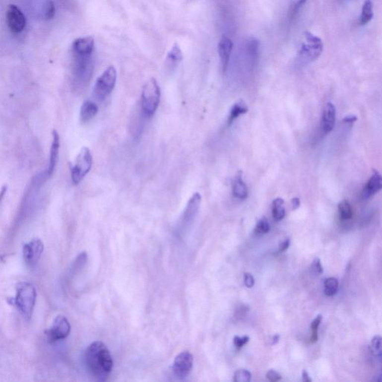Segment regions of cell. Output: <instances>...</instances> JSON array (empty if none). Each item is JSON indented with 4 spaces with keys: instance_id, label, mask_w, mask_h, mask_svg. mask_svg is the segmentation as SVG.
Returning a JSON list of instances; mask_svg holds the SVG:
<instances>
[{
    "instance_id": "1",
    "label": "cell",
    "mask_w": 382,
    "mask_h": 382,
    "mask_svg": "<svg viewBox=\"0 0 382 382\" xmlns=\"http://www.w3.org/2000/svg\"><path fill=\"white\" fill-rule=\"evenodd\" d=\"M84 367L96 380L106 381L113 370L114 362L107 346L101 341L93 342L83 355Z\"/></svg>"
},
{
    "instance_id": "2",
    "label": "cell",
    "mask_w": 382,
    "mask_h": 382,
    "mask_svg": "<svg viewBox=\"0 0 382 382\" xmlns=\"http://www.w3.org/2000/svg\"><path fill=\"white\" fill-rule=\"evenodd\" d=\"M36 298L35 287L30 283L21 281L16 287L15 297L11 300V304L17 307L25 319L29 320L33 315Z\"/></svg>"
},
{
    "instance_id": "3",
    "label": "cell",
    "mask_w": 382,
    "mask_h": 382,
    "mask_svg": "<svg viewBox=\"0 0 382 382\" xmlns=\"http://www.w3.org/2000/svg\"><path fill=\"white\" fill-rule=\"evenodd\" d=\"M161 100V90L155 78L148 80L143 87L141 94V106L143 113L151 117L156 112Z\"/></svg>"
},
{
    "instance_id": "4",
    "label": "cell",
    "mask_w": 382,
    "mask_h": 382,
    "mask_svg": "<svg viewBox=\"0 0 382 382\" xmlns=\"http://www.w3.org/2000/svg\"><path fill=\"white\" fill-rule=\"evenodd\" d=\"M118 78L116 68L110 66L97 78L93 90V96L97 101L106 100L115 88Z\"/></svg>"
},
{
    "instance_id": "5",
    "label": "cell",
    "mask_w": 382,
    "mask_h": 382,
    "mask_svg": "<svg viewBox=\"0 0 382 382\" xmlns=\"http://www.w3.org/2000/svg\"><path fill=\"white\" fill-rule=\"evenodd\" d=\"M304 38L305 41L298 51L299 58L303 62H314L322 54L323 50L322 40L310 32H305Z\"/></svg>"
},
{
    "instance_id": "6",
    "label": "cell",
    "mask_w": 382,
    "mask_h": 382,
    "mask_svg": "<svg viewBox=\"0 0 382 382\" xmlns=\"http://www.w3.org/2000/svg\"><path fill=\"white\" fill-rule=\"evenodd\" d=\"M93 164V156L88 148H81L70 169L71 179L74 185H78L90 172Z\"/></svg>"
},
{
    "instance_id": "7",
    "label": "cell",
    "mask_w": 382,
    "mask_h": 382,
    "mask_svg": "<svg viewBox=\"0 0 382 382\" xmlns=\"http://www.w3.org/2000/svg\"><path fill=\"white\" fill-rule=\"evenodd\" d=\"M71 326L67 318L59 315L55 318L51 326L45 331L46 338L49 343H55L69 336Z\"/></svg>"
},
{
    "instance_id": "8",
    "label": "cell",
    "mask_w": 382,
    "mask_h": 382,
    "mask_svg": "<svg viewBox=\"0 0 382 382\" xmlns=\"http://www.w3.org/2000/svg\"><path fill=\"white\" fill-rule=\"evenodd\" d=\"M6 23L12 33H20L26 29V17L17 5L10 4L7 8Z\"/></svg>"
},
{
    "instance_id": "9",
    "label": "cell",
    "mask_w": 382,
    "mask_h": 382,
    "mask_svg": "<svg viewBox=\"0 0 382 382\" xmlns=\"http://www.w3.org/2000/svg\"><path fill=\"white\" fill-rule=\"evenodd\" d=\"M44 250V243L39 238H33L26 243L23 247V257L25 263L29 267L35 266L41 259Z\"/></svg>"
},
{
    "instance_id": "10",
    "label": "cell",
    "mask_w": 382,
    "mask_h": 382,
    "mask_svg": "<svg viewBox=\"0 0 382 382\" xmlns=\"http://www.w3.org/2000/svg\"><path fill=\"white\" fill-rule=\"evenodd\" d=\"M193 358L189 352H183L175 358L173 370L179 378H185L190 374L193 367Z\"/></svg>"
},
{
    "instance_id": "11",
    "label": "cell",
    "mask_w": 382,
    "mask_h": 382,
    "mask_svg": "<svg viewBox=\"0 0 382 382\" xmlns=\"http://www.w3.org/2000/svg\"><path fill=\"white\" fill-rule=\"evenodd\" d=\"M94 38L91 36L82 37L72 42V52L75 58H89L94 50Z\"/></svg>"
},
{
    "instance_id": "12",
    "label": "cell",
    "mask_w": 382,
    "mask_h": 382,
    "mask_svg": "<svg viewBox=\"0 0 382 382\" xmlns=\"http://www.w3.org/2000/svg\"><path fill=\"white\" fill-rule=\"evenodd\" d=\"M233 46L232 39L226 35H223L219 41L217 51H218L219 56H220L223 72H226L228 67H229L231 55H232V50H233Z\"/></svg>"
},
{
    "instance_id": "13",
    "label": "cell",
    "mask_w": 382,
    "mask_h": 382,
    "mask_svg": "<svg viewBox=\"0 0 382 382\" xmlns=\"http://www.w3.org/2000/svg\"><path fill=\"white\" fill-rule=\"evenodd\" d=\"M336 121V108L333 103L325 105L322 113L321 127L325 133H330L334 129Z\"/></svg>"
},
{
    "instance_id": "14",
    "label": "cell",
    "mask_w": 382,
    "mask_h": 382,
    "mask_svg": "<svg viewBox=\"0 0 382 382\" xmlns=\"http://www.w3.org/2000/svg\"><path fill=\"white\" fill-rule=\"evenodd\" d=\"M59 149H60V137L56 130L53 131V140L50 148V163L47 169V176H51L56 170L59 160Z\"/></svg>"
},
{
    "instance_id": "15",
    "label": "cell",
    "mask_w": 382,
    "mask_h": 382,
    "mask_svg": "<svg viewBox=\"0 0 382 382\" xmlns=\"http://www.w3.org/2000/svg\"><path fill=\"white\" fill-rule=\"evenodd\" d=\"M382 190V175L379 172L374 170L373 175L364 187L363 196L365 199L374 196L379 191Z\"/></svg>"
},
{
    "instance_id": "16",
    "label": "cell",
    "mask_w": 382,
    "mask_h": 382,
    "mask_svg": "<svg viewBox=\"0 0 382 382\" xmlns=\"http://www.w3.org/2000/svg\"><path fill=\"white\" fill-rule=\"evenodd\" d=\"M99 108L96 103L85 100L80 109V121L83 124L88 123L98 113Z\"/></svg>"
},
{
    "instance_id": "17",
    "label": "cell",
    "mask_w": 382,
    "mask_h": 382,
    "mask_svg": "<svg viewBox=\"0 0 382 382\" xmlns=\"http://www.w3.org/2000/svg\"><path fill=\"white\" fill-rule=\"evenodd\" d=\"M232 193L237 199L244 200L248 196V189L245 182L243 180L242 173L239 172L234 180L232 185Z\"/></svg>"
},
{
    "instance_id": "18",
    "label": "cell",
    "mask_w": 382,
    "mask_h": 382,
    "mask_svg": "<svg viewBox=\"0 0 382 382\" xmlns=\"http://www.w3.org/2000/svg\"><path fill=\"white\" fill-rule=\"evenodd\" d=\"M200 203L201 195L199 193H193V196L188 202V205H187L186 209H185V214H184L185 220L190 221L195 217L198 210H199Z\"/></svg>"
},
{
    "instance_id": "19",
    "label": "cell",
    "mask_w": 382,
    "mask_h": 382,
    "mask_svg": "<svg viewBox=\"0 0 382 382\" xmlns=\"http://www.w3.org/2000/svg\"><path fill=\"white\" fill-rule=\"evenodd\" d=\"M183 59V53H182L181 47L177 43H175L172 47L171 50L168 52L166 58V64L170 68H175L182 62Z\"/></svg>"
},
{
    "instance_id": "20",
    "label": "cell",
    "mask_w": 382,
    "mask_h": 382,
    "mask_svg": "<svg viewBox=\"0 0 382 382\" xmlns=\"http://www.w3.org/2000/svg\"><path fill=\"white\" fill-rule=\"evenodd\" d=\"M248 112V108L243 100H240L235 103L230 112H229V118H228V124L232 125V123L238 119L241 115H244Z\"/></svg>"
},
{
    "instance_id": "21",
    "label": "cell",
    "mask_w": 382,
    "mask_h": 382,
    "mask_svg": "<svg viewBox=\"0 0 382 382\" xmlns=\"http://www.w3.org/2000/svg\"><path fill=\"white\" fill-rule=\"evenodd\" d=\"M284 201L278 197L274 199L272 205V214L275 221H280L285 216V209L284 207Z\"/></svg>"
},
{
    "instance_id": "22",
    "label": "cell",
    "mask_w": 382,
    "mask_h": 382,
    "mask_svg": "<svg viewBox=\"0 0 382 382\" xmlns=\"http://www.w3.org/2000/svg\"><path fill=\"white\" fill-rule=\"evenodd\" d=\"M373 15V2L371 0H365L362 7L361 11V24L366 25L369 22L371 21Z\"/></svg>"
},
{
    "instance_id": "23",
    "label": "cell",
    "mask_w": 382,
    "mask_h": 382,
    "mask_svg": "<svg viewBox=\"0 0 382 382\" xmlns=\"http://www.w3.org/2000/svg\"><path fill=\"white\" fill-rule=\"evenodd\" d=\"M339 283L337 278L331 277L326 278L324 281V293L328 297H332L338 291Z\"/></svg>"
},
{
    "instance_id": "24",
    "label": "cell",
    "mask_w": 382,
    "mask_h": 382,
    "mask_svg": "<svg viewBox=\"0 0 382 382\" xmlns=\"http://www.w3.org/2000/svg\"><path fill=\"white\" fill-rule=\"evenodd\" d=\"M370 350L372 354L378 360L382 361V337L380 336H375L371 341Z\"/></svg>"
},
{
    "instance_id": "25",
    "label": "cell",
    "mask_w": 382,
    "mask_h": 382,
    "mask_svg": "<svg viewBox=\"0 0 382 382\" xmlns=\"http://www.w3.org/2000/svg\"><path fill=\"white\" fill-rule=\"evenodd\" d=\"M338 211L341 220H350L352 217V207L347 200H343L339 203Z\"/></svg>"
},
{
    "instance_id": "26",
    "label": "cell",
    "mask_w": 382,
    "mask_h": 382,
    "mask_svg": "<svg viewBox=\"0 0 382 382\" xmlns=\"http://www.w3.org/2000/svg\"><path fill=\"white\" fill-rule=\"evenodd\" d=\"M322 320V315H318L313 322H312L311 328H312V337H311V342L312 343H316L318 340V328H319V325H320L321 322Z\"/></svg>"
},
{
    "instance_id": "27",
    "label": "cell",
    "mask_w": 382,
    "mask_h": 382,
    "mask_svg": "<svg viewBox=\"0 0 382 382\" xmlns=\"http://www.w3.org/2000/svg\"><path fill=\"white\" fill-rule=\"evenodd\" d=\"M307 2V0H298L297 2L294 4L290 8L288 12V19L290 22H292L298 14L299 11L301 9L302 7Z\"/></svg>"
},
{
    "instance_id": "28",
    "label": "cell",
    "mask_w": 382,
    "mask_h": 382,
    "mask_svg": "<svg viewBox=\"0 0 382 382\" xmlns=\"http://www.w3.org/2000/svg\"><path fill=\"white\" fill-rule=\"evenodd\" d=\"M269 229H270V226H269V222L265 217H263L257 222L255 229V232L257 235H263V234L267 233Z\"/></svg>"
},
{
    "instance_id": "29",
    "label": "cell",
    "mask_w": 382,
    "mask_h": 382,
    "mask_svg": "<svg viewBox=\"0 0 382 382\" xmlns=\"http://www.w3.org/2000/svg\"><path fill=\"white\" fill-rule=\"evenodd\" d=\"M251 380V373L247 370H238L235 374V382H250Z\"/></svg>"
},
{
    "instance_id": "30",
    "label": "cell",
    "mask_w": 382,
    "mask_h": 382,
    "mask_svg": "<svg viewBox=\"0 0 382 382\" xmlns=\"http://www.w3.org/2000/svg\"><path fill=\"white\" fill-rule=\"evenodd\" d=\"M55 14H56L55 4L52 1L47 2L44 7V17L46 20H51L55 17Z\"/></svg>"
},
{
    "instance_id": "31",
    "label": "cell",
    "mask_w": 382,
    "mask_h": 382,
    "mask_svg": "<svg viewBox=\"0 0 382 382\" xmlns=\"http://www.w3.org/2000/svg\"><path fill=\"white\" fill-rule=\"evenodd\" d=\"M250 340V337L248 336H244L243 337H238V336H235L234 338V344H235V347L238 349H241L244 345L247 344Z\"/></svg>"
},
{
    "instance_id": "32",
    "label": "cell",
    "mask_w": 382,
    "mask_h": 382,
    "mask_svg": "<svg viewBox=\"0 0 382 382\" xmlns=\"http://www.w3.org/2000/svg\"><path fill=\"white\" fill-rule=\"evenodd\" d=\"M312 269L317 274H319V275L323 272V268H322L319 257H316L314 260L313 263H312Z\"/></svg>"
},
{
    "instance_id": "33",
    "label": "cell",
    "mask_w": 382,
    "mask_h": 382,
    "mask_svg": "<svg viewBox=\"0 0 382 382\" xmlns=\"http://www.w3.org/2000/svg\"><path fill=\"white\" fill-rule=\"evenodd\" d=\"M266 378L269 379V381L272 382H278V381L281 380V376L279 373L275 372V370H269L267 373H266Z\"/></svg>"
},
{
    "instance_id": "34",
    "label": "cell",
    "mask_w": 382,
    "mask_h": 382,
    "mask_svg": "<svg viewBox=\"0 0 382 382\" xmlns=\"http://www.w3.org/2000/svg\"><path fill=\"white\" fill-rule=\"evenodd\" d=\"M244 284L249 288H252L254 286L255 280L251 274L247 272L244 274Z\"/></svg>"
},
{
    "instance_id": "35",
    "label": "cell",
    "mask_w": 382,
    "mask_h": 382,
    "mask_svg": "<svg viewBox=\"0 0 382 382\" xmlns=\"http://www.w3.org/2000/svg\"><path fill=\"white\" fill-rule=\"evenodd\" d=\"M290 246V239L285 240L283 241L279 245V252H284L285 250H288V247Z\"/></svg>"
},
{
    "instance_id": "36",
    "label": "cell",
    "mask_w": 382,
    "mask_h": 382,
    "mask_svg": "<svg viewBox=\"0 0 382 382\" xmlns=\"http://www.w3.org/2000/svg\"><path fill=\"white\" fill-rule=\"evenodd\" d=\"M357 121H358V118L355 115L345 117L344 119H343V122L346 123V124H354Z\"/></svg>"
},
{
    "instance_id": "37",
    "label": "cell",
    "mask_w": 382,
    "mask_h": 382,
    "mask_svg": "<svg viewBox=\"0 0 382 382\" xmlns=\"http://www.w3.org/2000/svg\"><path fill=\"white\" fill-rule=\"evenodd\" d=\"M300 200L299 198H294V199H292V207L293 209L296 210L297 209V208L300 207Z\"/></svg>"
},
{
    "instance_id": "38",
    "label": "cell",
    "mask_w": 382,
    "mask_h": 382,
    "mask_svg": "<svg viewBox=\"0 0 382 382\" xmlns=\"http://www.w3.org/2000/svg\"><path fill=\"white\" fill-rule=\"evenodd\" d=\"M303 381L304 382H312V379L309 377V373L304 370L303 373Z\"/></svg>"
},
{
    "instance_id": "39",
    "label": "cell",
    "mask_w": 382,
    "mask_h": 382,
    "mask_svg": "<svg viewBox=\"0 0 382 382\" xmlns=\"http://www.w3.org/2000/svg\"><path fill=\"white\" fill-rule=\"evenodd\" d=\"M375 381L377 382H382V367L379 374H378L377 377H376V379H375Z\"/></svg>"
},
{
    "instance_id": "40",
    "label": "cell",
    "mask_w": 382,
    "mask_h": 382,
    "mask_svg": "<svg viewBox=\"0 0 382 382\" xmlns=\"http://www.w3.org/2000/svg\"><path fill=\"white\" fill-rule=\"evenodd\" d=\"M278 340H279V335L276 334L272 337V344H275V343H278Z\"/></svg>"
}]
</instances>
